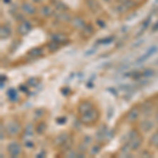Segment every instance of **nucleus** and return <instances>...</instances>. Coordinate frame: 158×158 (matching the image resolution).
<instances>
[{"mask_svg":"<svg viewBox=\"0 0 158 158\" xmlns=\"http://www.w3.org/2000/svg\"><path fill=\"white\" fill-rule=\"evenodd\" d=\"M51 39L53 40V41L57 42L58 44H66L69 43V38L66 35L62 34V33H55V34H53L52 36H51Z\"/></svg>","mask_w":158,"mask_h":158,"instance_id":"nucleus-15","label":"nucleus"},{"mask_svg":"<svg viewBox=\"0 0 158 158\" xmlns=\"http://www.w3.org/2000/svg\"><path fill=\"white\" fill-rule=\"evenodd\" d=\"M100 150H101V146H100V144H94V146L91 148L90 153L92 155H97L100 152Z\"/></svg>","mask_w":158,"mask_h":158,"instance_id":"nucleus-30","label":"nucleus"},{"mask_svg":"<svg viewBox=\"0 0 158 158\" xmlns=\"http://www.w3.org/2000/svg\"><path fill=\"white\" fill-rule=\"evenodd\" d=\"M40 15L44 18H50V17L55 16V11L54 6L52 4H48V5H42L39 10Z\"/></svg>","mask_w":158,"mask_h":158,"instance_id":"nucleus-8","label":"nucleus"},{"mask_svg":"<svg viewBox=\"0 0 158 158\" xmlns=\"http://www.w3.org/2000/svg\"><path fill=\"white\" fill-rule=\"evenodd\" d=\"M140 111H141L140 106H133V108L126 114V120L128 122H131V123L136 121L140 116Z\"/></svg>","mask_w":158,"mask_h":158,"instance_id":"nucleus-7","label":"nucleus"},{"mask_svg":"<svg viewBox=\"0 0 158 158\" xmlns=\"http://www.w3.org/2000/svg\"><path fill=\"white\" fill-rule=\"evenodd\" d=\"M5 132H6V130H4L3 123H1V124H0V138H1V140L4 139V136H5Z\"/></svg>","mask_w":158,"mask_h":158,"instance_id":"nucleus-37","label":"nucleus"},{"mask_svg":"<svg viewBox=\"0 0 158 158\" xmlns=\"http://www.w3.org/2000/svg\"><path fill=\"white\" fill-rule=\"evenodd\" d=\"M46 129H48V124H46V122L40 121V122H38V124L36 126L35 132H36L38 135H41V134H43V133L45 132Z\"/></svg>","mask_w":158,"mask_h":158,"instance_id":"nucleus-24","label":"nucleus"},{"mask_svg":"<svg viewBox=\"0 0 158 158\" xmlns=\"http://www.w3.org/2000/svg\"><path fill=\"white\" fill-rule=\"evenodd\" d=\"M24 146L28 149H33L35 146V143L33 142V140L28 139V140H24Z\"/></svg>","mask_w":158,"mask_h":158,"instance_id":"nucleus-35","label":"nucleus"},{"mask_svg":"<svg viewBox=\"0 0 158 158\" xmlns=\"http://www.w3.org/2000/svg\"><path fill=\"white\" fill-rule=\"evenodd\" d=\"M6 95H8L10 101L12 102H16L18 100V92H17L16 89L14 88H10L8 91H6Z\"/></svg>","mask_w":158,"mask_h":158,"instance_id":"nucleus-21","label":"nucleus"},{"mask_svg":"<svg viewBox=\"0 0 158 158\" xmlns=\"http://www.w3.org/2000/svg\"><path fill=\"white\" fill-rule=\"evenodd\" d=\"M70 138H71V136L69 135V133L62 132V133H60L59 135H57L56 138L54 139V144L55 146H57L62 148V146H64V143H66V142L68 141Z\"/></svg>","mask_w":158,"mask_h":158,"instance_id":"nucleus-11","label":"nucleus"},{"mask_svg":"<svg viewBox=\"0 0 158 158\" xmlns=\"http://www.w3.org/2000/svg\"><path fill=\"white\" fill-rule=\"evenodd\" d=\"M71 24H72L73 28H75L76 30L81 31L82 29L86 25V20L82 18V17L74 16V17H72V19H71Z\"/></svg>","mask_w":158,"mask_h":158,"instance_id":"nucleus-12","label":"nucleus"},{"mask_svg":"<svg viewBox=\"0 0 158 158\" xmlns=\"http://www.w3.org/2000/svg\"><path fill=\"white\" fill-rule=\"evenodd\" d=\"M106 134H108V128H106L104 124H102V126H99L98 132L96 133V138L98 139L99 141H104Z\"/></svg>","mask_w":158,"mask_h":158,"instance_id":"nucleus-18","label":"nucleus"},{"mask_svg":"<svg viewBox=\"0 0 158 158\" xmlns=\"http://www.w3.org/2000/svg\"><path fill=\"white\" fill-rule=\"evenodd\" d=\"M55 18L61 22H71L72 16L70 14H68L66 12H59V13H55Z\"/></svg>","mask_w":158,"mask_h":158,"instance_id":"nucleus-17","label":"nucleus"},{"mask_svg":"<svg viewBox=\"0 0 158 158\" xmlns=\"http://www.w3.org/2000/svg\"><path fill=\"white\" fill-rule=\"evenodd\" d=\"M59 46H60V44H58L55 41H53V40H51V41L48 43V45H46V48H48L50 53H55L59 50Z\"/></svg>","mask_w":158,"mask_h":158,"instance_id":"nucleus-25","label":"nucleus"},{"mask_svg":"<svg viewBox=\"0 0 158 158\" xmlns=\"http://www.w3.org/2000/svg\"><path fill=\"white\" fill-rule=\"evenodd\" d=\"M156 64H157V66H158V60H157V61H156Z\"/></svg>","mask_w":158,"mask_h":158,"instance_id":"nucleus-49","label":"nucleus"},{"mask_svg":"<svg viewBox=\"0 0 158 158\" xmlns=\"http://www.w3.org/2000/svg\"><path fill=\"white\" fill-rule=\"evenodd\" d=\"M115 37L114 36H108L104 38H100L96 41V45H106V44H110L114 41Z\"/></svg>","mask_w":158,"mask_h":158,"instance_id":"nucleus-23","label":"nucleus"},{"mask_svg":"<svg viewBox=\"0 0 158 158\" xmlns=\"http://www.w3.org/2000/svg\"><path fill=\"white\" fill-rule=\"evenodd\" d=\"M32 2H34V3H37V4H40V3H42V1L43 0H31Z\"/></svg>","mask_w":158,"mask_h":158,"instance_id":"nucleus-46","label":"nucleus"},{"mask_svg":"<svg viewBox=\"0 0 158 158\" xmlns=\"http://www.w3.org/2000/svg\"><path fill=\"white\" fill-rule=\"evenodd\" d=\"M84 2H86L89 10L94 14H97L101 11V5H100L98 0H84Z\"/></svg>","mask_w":158,"mask_h":158,"instance_id":"nucleus-13","label":"nucleus"},{"mask_svg":"<svg viewBox=\"0 0 158 158\" xmlns=\"http://www.w3.org/2000/svg\"><path fill=\"white\" fill-rule=\"evenodd\" d=\"M158 52V46L157 45H151L150 48L146 50V54H148L149 57H152L154 54H156V53Z\"/></svg>","mask_w":158,"mask_h":158,"instance_id":"nucleus-29","label":"nucleus"},{"mask_svg":"<svg viewBox=\"0 0 158 158\" xmlns=\"http://www.w3.org/2000/svg\"><path fill=\"white\" fill-rule=\"evenodd\" d=\"M56 122L58 124H64L66 122V116H61V117H58L56 119Z\"/></svg>","mask_w":158,"mask_h":158,"instance_id":"nucleus-38","label":"nucleus"},{"mask_svg":"<svg viewBox=\"0 0 158 158\" xmlns=\"http://www.w3.org/2000/svg\"><path fill=\"white\" fill-rule=\"evenodd\" d=\"M153 126H154V123H153V121H151V120H144V121H142L141 123H140V129H141V131L144 133L150 132L153 129Z\"/></svg>","mask_w":158,"mask_h":158,"instance_id":"nucleus-22","label":"nucleus"},{"mask_svg":"<svg viewBox=\"0 0 158 158\" xmlns=\"http://www.w3.org/2000/svg\"><path fill=\"white\" fill-rule=\"evenodd\" d=\"M100 116V113L99 111L97 110V109H92V110H90L89 112L84 113V114H81L80 115V121H81V123L83 124H86V126H89V124H93L95 123V122L98 120Z\"/></svg>","mask_w":158,"mask_h":158,"instance_id":"nucleus-1","label":"nucleus"},{"mask_svg":"<svg viewBox=\"0 0 158 158\" xmlns=\"http://www.w3.org/2000/svg\"><path fill=\"white\" fill-rule=\"evenodd\" d=\"M150 144L154 148H158V131L155 132L150 138Z\"/></svg>","mask_w":158,"mask_h":158,"instance_id":"nucleus-27","label":"nucleus"},{"mask_svg":"<svg viewBox=\"0 0 158 158\" xmlns=\"http://www.w3.org/2000/svg\"><path fill=\"white\" fill-rule=\"evenodd\" d=\"M142 42H143V40H141V41H137L136 43H134V44H133V45H132V49H135V48H136V46H139L140 44L142 43Z\"/></svg>","mask_w":158,"mask_h":158,"instance_id":"nucleus-45","label":"nucleus"},{"mask_svg":"<svg viewBox=\"0 0 158 158\" xmlns=\"http://www.w3.org/2000/svg\"><path fill=\"white\" fill-rule=\"evenodd\" d=\"M151 24V16H149L148 18L146 19H144L143 21H142V23H141V32H140V34L138 35V36H140V35L142 34V33L144 32V31L146 30V29L149 28V25Z\"/></svg>","mask_w":158,"mask_h":158,"instance_id":"nucleus-26","label":"nucleus"},{"mask_svg":"<svg viewBox=\"0 0 158 158\" xmlns=\"http://www.w3.org/2000/svg\"><path fill=\"white\" fill-rule=\"evenodd\" d=\"M21 10L25 13L26 15H30V16H33L37 13V8L36 6L33 3H30L28 1H24L21 3Z\"/></svg>","mask_w":158,"mask_h":158,"instance_id":"nucleus-10","label":"nucleus"},{"mask_svg":"<svg viewBox=\"0 0 158 158\" xmlns=\"http://www.w3.org/2000/svg\"><path fill=\"white\" fill-rule=\"evenodd\" d=\"M152 32H153V33L158 32V21L154 24V25L152 26Z\"/></svg>","mask_w":158,"mask_h":158,"instance_id":"nucleus-43","label":"nucleus"},{"mask_svg":"<svg viewBox=\"0 0 158 158\" xmlns=\"http://www.w3.org/2000/svg\"><path fill=\"white\" fill-rule=\"evenodd\" d=\"M45 156H46L45 151H41V152H39L38 154L36 155V157H38V158H42V157H45Z\"/></svg>","mask_w":158,"mask_h":158,"instance_id":"nucleus-41","label":"nucleus"},{"mask_svg":"<svg viewBox=\"0 0 158 158\" xmlns=\"http://www.w3.org/2000/svg\"><path fill=\"white\" fill-rule=\"evenodd\" d=\"M91 142H92V138H91L90 136H86L83 138V141H82V143H84L86 146H89V144H90Z\"/></svg>","mask_w":158,"mask_h":158,"instance_id":"nucleus-39","label":"nucleus"},{"mask_svg":"<svg viewBox=\"0 0 158 158\" xmlns=\"http://www.w3.org/2000/svg\"><path fill=\"white\" fill-rule=\"evenodd\" d=\"M141 157H152V155H151V153H149L146 150H144L143 152L141 153Z\"/></svg>","mask_w":158,"mask_h":158,"instance_id":"nucleus-40","label":"nucleus"},{"mask_svg":"<svg viewBox=\"0 0 158 158\" xmlns=\"http://www.w3.org/2000/svg\"><path fill=\"white\" fill-rule=\"evenodd\" d=\"M44 115H45V110H43V109H38V110L35 111V117L36 118H41Z\"/></svg>","mask_w":158,"mask_h":158,"instance_id":"nucleus-32","label":"nucleus"},{"mask_svg":"<svg viewBox=\"0 0 158 158\" xmlns=\"http://www.w3.org/2000/svg\"><path fill=\"white\" fill-rule=\"evenodd\" d=\"M95 33V29L92 24H86L81 31H80V36L83 39H89L94 35Z\"/></svg>","mask_w":158,"mask_h":158,"instance_id":"nucleus-14","label":"nucleus"},{"mask_svg":"<svg viewBox=\"0 0 158 158\" xmlns=\"http://www.w3.org/2000/svg\"><path fill=\"white\" fill-rule=\"evenodd\" d=\"M6 151H8V155L11 157H14V158H17L21 155L22 153V146L19 142L17 141H12L8 144L6 146Z\"/></svg>","mask_w":158,"mask_h":158,"instance_id":"nucleus-5","label":"nucleus"},{"mask_svg":"<svg viewBox=\"0 0 158 158\" xmlns=\"http://www.w3.org/2000/svg\"><path fill=\"white\" fill-rule=\"evenodd\" d=\"M12 35V29L8 25L4 24V25H1V29H0V37L1 39H6Z\"/></svg>","mask_w":158,"mask_h":158,"instance_id":"nucleus-20","label":"nucleus"},{"mask_svg":"<svg viewBox=\"0 0 158 158\" xmlns=\"http://www.w3.org/2000/svg\"><path fill=\"white\" fill-rule=\"evenodd\" d=\"M51 4L59 12H68L69 11V6L60 0H51Z\"/></svg>","mask_w":158,"mask_h":158,"instance_id":"nucleus-16","label":"nucleus"},{"mask_svg":"<svg viewBox=\"0 0 158 158\" xmlns=\"http://www.w3.org/2000/svg\"><path fill=\"white\" fill-rule=\"evenodd\" d=\"M61 93L63 95H68L69 93H70V89L69 88H63V89H61Z\"/></svg>","mask_w":158,"mask_h":158,"instance_id":"nucleus-42","label":"nucleus"},{"mask_svg":"<svg viewBox=\"0 0 158 158\" xmlns=\"http://www.w3.org/2000/svg\"><path fill=\"white\" fill-rule=\"evenodd\" d=\"M155 71L153 69H146L142 72V77H146V78H150V77L154 76L155 75Z\"/></svg>","mask_w":158,"mask_h":158,"instance_id":"nucleus-28","label":"nucleus"},{"mask_svg":"<svg viewBox=\"0 0 158 158\" xmlns=\"http://www.w3.org/2000/svg\"><path fill=\"white\" fill-rule=\"evenodd\" d=\"M6 134H8V137H16L21 133V124L17 119H12L8 122L6 124Z\"/></svg>","mask_w":158,"mask_h":158,"instance_id":"nucleus-3","label":"nucleus"},{"mask_svg":"<svg viewBox=\"0 0 158 158\" xmlns=\"http://www.w3.org/2000/svg\"><path fill=\"white\" fill-rule=\"evenodd\" d=\"M129 144L131 151H137L142 144V137L135 130H133L129 135Z\"/></svg>","mask_w":158,"mask_h":158,"instance_id":"nucleus-4","label":"nucleus"},{"mask_svg":"<svg viewBox=\"0 0 158 158\" xmlns=\"http://www.w3.org/2000/svg\"><path fill=\"white\" fill-rule=\"evenodd\" d=\"M137 6H138V3L134 0H119L118 3L115 5L114 10L118 14H123V13L137 8Z\"/></svg>","mask_w":158,"mask_h":158,"instance_id":"nucleus-2","label":"nucleus"},{"mask_svg":"<svg viewBox=\"0 0 158 158\" xmlns=\"http://www.w3.org/2000/svg\"><path fill=\"white\" fill-rule=\"evenodd\" d=\"M96 24L99 26L100 29H104L106 26V22L104 21L103 19H97L96 20Z\"/></svg>","mask_w":158,"mask_h":158,"instance_id":"nucleus-36","label":"nucleus"},{"mask_svg":"<svg viewBox=\"0 0 158 158\" xmlns=\"http://www.w3.org/2000/svg\"><path fill=\"white\" fill-rule=\"evenodd\" d=\"M103 1H104V2H106V3H110L111 0H103Z\"/></svg>","mask_w":158,"mask_h":158,"instance_id":"nucleus-48","label":"nucleus"},{"mask_svg":"<svg viewBox=\"0 0 158 158\" xmlns=\"http://www.w3.org/2000/svg\"><path fill=\"white\" fill-rule=\"evenodd\" d=\"M3 2H4V3H8V2H10V0H3Z\"/></svg>","mask_w":158,"mask_h":158,"instance_id":"nucleus-47","label":"nucleus"},{"mask_svg":"<svg viewBox=\"0 0 158 158\" xmlns=\"http://www.w3.org/2000/svg\"><path fill=\"white\" fill-rule=\"evenodd\" d=\"M32 31V23L29 20H22L17 26V33L21 36H25Z\"/></svg>","mask_w":158,"mask_h":158,"instance_id":"nucleus-6","label":"nucleus"},{"mask_svg":"<svg viewBox=\"0 0 158 158\" xmlns=\"http://www.w3.org/2000/svg\"><path fill=\"white\" fill-rule=\"evenodd\" d=\"M19 89H20V91H22V92H24V93L28 92V86H23V84H22V86H20Z\"/></svg>","mask_w":158,"mask_h":158,"instance_id":"nucleus-44","label":"nucleus"},{"mask_svg":"<svg viewBox=\"0 0 158 158\" xmlns=\"http://www.w3.org/2000/svg\"><path fill=\"white\" fill-rule=\"evenodd\" d=\"M43 53H44V51L41 46H36V48L31 49V50L28 52V54H29V56L33 57V58H37V57L42 56Z\"/></svg>","mask_w":158,"mask_h":158,"instance_id":"nucleus-19","label":"nucleus"},{"mask_svg":"<svg viewBox=\"0 0 158 158\" xmlns=\"http://www.w3.org/2000/svg\"><path fill=\"white\" fill-rule=\"evenodd\" d=\"M92 109H94L93 102L90 101V100H83V101H81L79 103L78 108H77V111H78V113L81 115V114H84V113L89 112V111L92 110Z\"/></svg>","mask_w":158,"mask_h":158,"instance_id":"nucleus-9","label":"nucleus"},{"mask_svg":"<svg viewBox=\"0 0 158 158\" xmlns=\"http://www.w3.org/2000/svg\"><path fill=\"white\" fill-rule=\"evenodd\" d=\"M97 51V48H95V46H93V48H91L90 50H88L86 53H84V56L88 57V56H92L93 54H95Z\"/></svg>","mask_w":158,"mask_h":158,"instance_id":"nucleus-34","label":"nucleus"},{"mask_svg":"<svg viewBox=\"0 0 158 158\" xmlns=\"http://www.w3.org/2000/svg\"><path fill=\"white\" fill-rule=\"evenodd\" d=\"M39 83V79L37 77H31L28 79V86H36Z\"/></svg>","mask_w":158,"mask_h":158,"instance_id":"nucleus-31","label":"nucleus"},{"mask_svg":"<svg viewBox=\"0 0 158 158\" xmlns=\"http://www.w3.org/2000/svg\"><path fill=\"white\" fill-rule=\"evenodd\" d=\"M32 134H33V126L32 124H28L25 130H24V135H26V136H32Z\"/></svg>","mask_w":158,"mask_h":158,"instance_id":"nucleus-33","label":"nucleus"}]
</instances>
